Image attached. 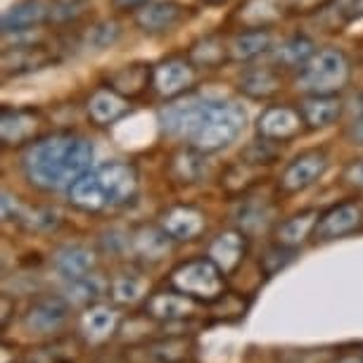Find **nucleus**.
<instances>
[{
	"label": "nucleus",
	"instance_id": "nucleus-1",
	"mask_svg": "<svg viewBox=\"0 0 363 363\" xmlns=\"http://www.w3.org/2000/svg\"><path fill=\"white\" fill-rule=\"evenodd\" d=\"M91 140L72 131H57L31 143L22 157V169L36 188L62 190L91 171Z\"/></svg>",
	"mask_w": 363,
	"mask_h": 363
},
{
	"label": "nucleus",
	"instance_id": "nucleus-2",
	"mask_svg": "<svg viewBox=\"0 0 363 363\" xmlns=\"http://www.w3.org/2000/svg\"><path fill=\"white\" fill-rule=\"evenodd\" d=\"M247 126V112L230 100H202L186 138L204 155L218 152L238 140Z\"/></svg>",
	"mask_w": 363,
	"mask_h": 363
},
{
	"label": "nucleus",
	"instance_id": "nucleus-3",
	"mask_svg": "<svg viewBox=\"0 0 363 363\" xmlns=\"http://www.w3.org/2000/svg\"><path fill=\"white\" fill-rule=\"evenodd\" d=\"M349 77L352 67L347 55L337 48H323L297 72V88L306 95H337L349 84Z\"/></svg>",
	"mask_w": 363,
	"mask_h": 363
},
{
	"label": "nucleus",
	"instance_id": "nucleus-4",
	"mask_svg": "<svg viewBox=\"0 0 363 363\" xmlns=\"http://www.w3.org/2000/svg\"><path fill=\"white\" fill-rule=\"evenodd\" d=\"M107 207L131 202L138 193V171L126 162H107L95 169Z\"/></svg>",
	"mask_w": 363,
	"mask_h": 363
},
{
	"label": "nucleus",
	"instance_id": "nucleus-5",
	"mask_svg": "<svg viewBox=\"0 0 363 363\" xmlns=\"http://www.w3.org/2000/svg\"><path fill=\"white\" fill-rule=\"evenodd\" d=\"M195 84V65L186 57H167L152 67V86L162 98H181Z\"/></svg>",
	"mask_w": 363,
	"mask_h": 363
},
{
	"label": "nucleus",
	"instance_id": "nucleus-6",
	"mask_svg": "<svg viewBox=\"0 0 363 363\" xmlns=\"http://www.w3.org/2000/svg\"><path fill=\"white\" fill-rule=\"evenodd\" d=\"M186 15H188V8L176 3V0H150L145 8L133 12V19L143 33L157 36V33L174 31L176 26L186 19Z\"/></svg>",
	"mask_w": 363,
	"mask_h": 363
},
{
	"label": "nucleus",
	"instance_id": "nucleus-7",
	"mask_svg": "<svg viewBox=\"0 0 363 363\" xmlns=\"http://www.w3.org/2000/svg\"><path fill=\"white\" fill-rule=\"evenodd\" d=\"M174 283L181 287L183 292H190L195 297H214L221 290L223 280H221V269L216 266V262H190L186 266H181L174 273Z\"/></svg>",
	"mask_w": 363,
	"mask_h": 363
},
{
	"label": "nucleus",
	"instance_id": "nucleus-8",
	"mask_svg": "<svg viewBox=\"0 0 363 363\" xmlns=\"http://www.w3.org/2000/svg\"><path fill=\"white\" fill-rule=\"evenodd\" d=\"M325 169H328V155L323 150H306V152L297 155L287 164L285 174L280 178V186L287 193H299V190L313 186L325 174Z\"/></svg>",
	"mask_w": 363,
	"mask_h": 363
},
{
	"label": "nucleus",
	"instance_id": "nucleus-9",
	"mask_svg": "<svg viewBox=\"0 0 363 363\" xmlns=\"http://www.w3.org/2000/svg\"><path fill=\"white\" fill-rule=\"evenodd\" d=\"M301 126H304V119H301L299 109H292L287 105H271L266 107L257 119V133L266 140H276V143H285L294 138Z\"/></svg>",
	"mask_w": 363,
	"mask_h": 363
},
{
	"label": "nucleus",
	"instance_id": "nucleus-10",
	"mask_svg": "<svg viewBox=\"0 0 363 363\" xmlns=\"http://www.w3.org/2000/svg\"><path fill=\"white\" fill-rule=\"evenodd\" d=\"M50 19V5L45 0H19L3 15V33H24Z\"/></svg>",
	"mask_w": 363,
	"mask_h": 363
},
{
	"label": "nucleus",
	"instance_id": "nucleus-11",
	"mask_svg": "<svg viewBox=\"0 0 363 363\" xmlns=\"http://www.w3.org/2000/svg\"><path fill=\"white\" fill-rule=\"evenodd\" d=\"M342 100L337 95H306L299 105V114L304 119V126L311 131L318 128H328L333 124H337V119L342 116Z\"/></svg>",
	"mask_w": 363,
	"mask_h": 363
},
{
	"label": "nucleus",
	"instance_id": "nucleus-12",
	"mask_svg": "<svg viewBox=\"0 0 363 363\" xmlns=\"http://www.w3.org/2000/svg\"><path fill=\"white\" fill-rule=\"evenodd\" d=\"M50 62H52V55L43 45H15V48H5L3 52L5 77H19V74L36 72Z\"/></svg>",
	"mask_w": 363,
	"mask_h": 363
},
{
	"label": "nucleus",
	"instance_id": "nucleus-13",
	"mask_svg": "<svg viewBox=\"0 0 363 363\" xmlns=\"http://www.w3.org/2000/svg\"><path fill=\"white\" fill-rule=\"evenodd\" d=\"M86 109H88V116H91L98 126H109L128 112V102L124 95L107 86V88H98V91L88 98Z\"/></svg>",
	"mask_w": 363,
	"mask_h": 363
},
{
	"label": "nucleus",
	"instance_id": "nucleus-14",
	"mask_svg": "<svg viewBox=\"0 0 363 363\" xmlns=\"http://www.w3.org/2000/svg\"><path fill=\"white\" fill-rule=\"evenodd\" d=\"M38 128V114L33 109H3L0 114V135L5 145L26 143Z\"/></svg>",
	"mask_w": 363,
	"mask_h": 363
},
{
	"label": "nucleus",
	"instance_id": "nucleus-15",
	"mask_svg": "<svg viewBox=\"0 0 363 363\" xmlns=\"http://www.w3.org/2000/svg\"><path fill=\"white\" fill-rule=\"evenodd\" d=\"M273 48V33L269 29H247L233 36L228 45V55L238 62H252L262 57Z\"/></svg>",
	"mask_w": 363,
	"mask_h": 363
},
{
	"label": "nucleus",
	"instance_id": "nucleus-16",
	"mask_svg": "<svg viewBox=\"0 0 363 363\" xmlns=\"http://www.w3.org/2000/svg\"><path fill=\"white\" fill-rule=\"evenodd\" d=\"M361 221V209L356 207L352 202H345V204H335L330 211H325L320 216V221L316 223V235L323 238V240H333V238H340L345 233L354 230L356 225Z\"/></svg>",
	"mask_w": 363,
	"mask_h": 363
},
{
	"label": "nucleus",
	"instance_id": "nucleus-17",
	"mask_svg": "<svg viewBox=\"0 0 363 363\" xmlns=\"http://www.w3.org/2000/svg\"><path fill=\"white\" fill-rule=\"evenodd\" d=\"M202 100L188 98V100H176L167 105L160 112V124L164 126V131L169 135H178V138H186L190 131V124L195 119V112L200 107Z\"/></svg>",
	"mask_w": 363,
	"mask_h": 363
},
{
	"label": "nucleus",
	"instance_id": "nucleus-18",
	"mask_svg": "<svg viewBox=\"0 0 363 363\" xmlns=\"http://www.w3.org/2000/svg\"><path fill=\"white\" fill-rule=\"evenodd\" d=\"M67 190H69V200L74 207L86 209V211L107 209L105 195H102V188H100V181L95 171H86V174L79 176Z\"/></svg>",
	"mask_w": 363,
	"mask_h": 363
},
{
	"label": "nucleus",
	"instance_id": "nucleus-19",
	"mask_svg": "<svg viewBox=\"0 0 363 363\" xmlns=\"http://www.w3.org/2000/svg\"><path fill=\"white\" fill-rule=\"evenodd\" d=\"M164 233L176 240H190L202 230V214L190 207H174L164 214Z\"/></svg>",
	"mask_w": 363,
	"mask_h": 363
},
{
	"label": "nucleus",
	"instance_id": "nucleus-20",
	"mask_svg": "<svg viewBox=\"0 0 363 363\" xmlns=\"http://www.w3.org/2000/svg\"><path fill=\"white\" fill-rule=\"evenodd\" d=\"M280 77L271 67H257V69H250L242 74L240 79V91H242L247 98L255 100H266L271 95H276L280 91Z\"/></svg>",
	"mask_w": 363,
	"mask_h": 363
},
{
	"label": "nucleus",
	"instance_id": "nucleus-21",
	"mask_svg": "<svg viewBox=\"0 0 363 363\" xmlns=\"http://www.w3.org/2000/svg\"><path fill=\"white\" fill-rule=\"evenodd\" d=\"M147 81H152V69L150 65H126L114 74H109V88H114L116 93L126 95H138L147 88Z\"/></svg>",
	"mask_w": 363,
	"mask_h": 363
},
{
	"label": "nucleus",
	"instance_id": "nucleus-22",
	"mask_svg": "<svg viewBox=\"0 0 363 363\" xmlns=\"http://www.w3.org/2000/svg\"><path fill=\"white\" fill-rule=\"evenodd\" d=\"M283 12L280 0H247L240 8L238 19L245 24V29H269L271 22H276Z\"/></svg>",
	"mask_w": 363,
	"mask_h": 363
},
{
	"label": "nucleus",
	"instance_id": "nucleus-23",
	"mask_svg": "<svg viewBox=\"0 0 363 363\" xmlns=\"http://www.w3.org/2000/svg\"><path fill=\"white\" fill-rule=\"evenodd\" d=\"M55 266L65 278L77 280L81 276H88V271L93 266V252L81 247V245H69V247H62L57 252Z\"/></svg>",
	"mask_w": 363,
	"mask_h": 363
},
{
	"label": "nucleus",
	"instance_id": "nucleus-24",
	"mask_svg": "<svg viewBox=\"0 0 363 363\" xmlns=\"http://www.w3.org/2000/svg\"><path fill=\"white\" fill-rule=\"evenodd\" d=\"M313 52H316V48H313L311 38L292 36L276 50V60H278L280 67H285V69H297L299 72L301 67L313 57Z\"/></svg>",
	"mask_w": 363,
	"mask_h": 363
},
{
	"label": "nucleus",
	"instance_id": "nucleus-25",
	"mask_svg": "<svg viewBox=\"0 0 363 363\" xmlns=\"http://www.w3.org/2000/svg\"><path fill=\"white\" fill-rule=\"evenodd\" d=\"M65 313H67V306L60 299L38 301L29 313V325L48 333V330H52V328H57L60 323H62Z\"/></svg>",
	"mask_w": 363,
	"mask_h": 363
},
{
	"label": "nucleus",
	"instance_id": "nucleus-26",
	"mask_svg": "<svg viewBox=\"0 0 363 363\" xmlns=\"http://www.w3.org/2000/svg\"><path fill=\"white\" fill-rule=\"evenodd\" d=\"M121 38V26L112 22V19H102V22L93 24L91 29L84 33V48L88 50H107L119 43Z\"/></svg>",
	"mask_w": 363,
	"mask_h": 363
},
{
	"label": "nucleus",
	"instance_id": "nucleus-27",
	"mask_svg": "<svg viewBox=\"0 0 363 363\" xmlns=\"http://www.w3.org/2000/svg\"><path fill=\"white\" fill-rule=\"evenodd\" d=\"M228 55V48H225L221 40L216 36H207L202 38L200 43L193 45V50H190V62L197 65V67H216L221 60Z\"/></svg>",
	"mask_w": 363,
	"mask_h": 363
},
{
	"label": "nucleus",
	"instance_id": "nucleus-28",
	"mask_svg": "<svg viewBox=\"0 0 363 363\" xmlns=\"http://www.w3.org/2000/svg\"><path fill=\"white\" fill-rule=\"evenodd\" d=\"M313 218H316L313 211H306V214H297V216L287 218V221L280 225V230H278L280 245L292 247V245L301 242V240H304L313 230Z\"/></svg>",
	"mask_w": 363,
	"mask_h": 363
},
{
	"label": "nucleus",
	"instance_id": "nucleus-29",
	"mask_svg": "<svg viewBox=\"0 0 363 363\" xmlns=\"http://www.w3.org/2000/svg\"><path fill=\"white\" fill-rule=\"evenodd\" d=\"M240 255H242V238L235 235V233H225L211 245V257L221 269L235 266L240 262Z\"/></svg>",
	"mask_w": 363,
	"mask_h": 363
},
{
	"label": "nucleus",
	"instance_id": "nucleus-30",
	"mask_svg": "<svg viewBox=\"0 0 363 363\" xmlns=\"http://www.w3.org/2000/svg\"><path fill=\"white\" fill-rule=\"evenodd\" d=\"M50 19L52 24H74L91 10V0H50Z\"/></svg>",
	"mask_w": 363,
	"mask_h": 363
},
{
	"label": "nucleus",
	"instance_id": "nucleus-31",
	"mask_svg": "<svg viewBox=\"0 0 363 363\" xmlns=\"http://www.w3.org/2000/svg\"><path fill=\"white\" fill-rule=\"evenodd\" d=\"M345 135L352 145L363 147V107L352 116V121H349L347 128H345Z\"/></svg>",
	"mask_w": 363,
	"mask_h": 363
},
{
	"label": "nucleus",
	"instance_id": "nucleus-32",
	"mask_svg": "<svg viewBox=\"0 0 363 363\" xmlns=\"http://www.w3.org/2000/svg\"><path fill=\"white\" fill-rule=\"evenodd\" d=\"M345 181L352 183L356 188H363V160H356L347 167L345 171Z\"/></svg>",
	"mask_w": 363,
	"mask_h": 363
},
{
	"label": "nucleus",
	"instance_id": "nucleus-33",
	"mask_svg": "<svg viewBox=\"0 0 363 363\" xmlns=\"http://www.w3.org/2000/svg\"><path fill=\"white\" fill-rule=\"evenodd\" d=\"M150 0H112V8L119 12H138L140 8H145Z\"/></svg>",
	"mask_w": 363,
	"mask_h": 363
},
{
	"label": "nucleus",
	"instance_id": "nucleus-34",
	"mask_svg": "<svg viewBox=\"0 0 363 363\" xmlns=\"http://www.w3.org/2000/svg\"><path fill=\"white\" fill-rule=\"evenodd\" d=\"M347 17H363V0H352V8H349Z\"/></svg>",
	"mask_w": 363,
	"mask_h": 363
},
{
	"label": "nucleus",
	"instance_id": "nucleus-35",
	"mask_svg": "<svg viewBox=\"0 0 363 363\" xmlns=\"http://www.w3.org/2000/svg\"><path fill=\"white\" fill-rule=\"evenodd\" d=\"M207 5H223V3H228V0H204Z\"/></svg>",
	"mask_w": 363,
	"mask_h": 363
}]
</instances>
